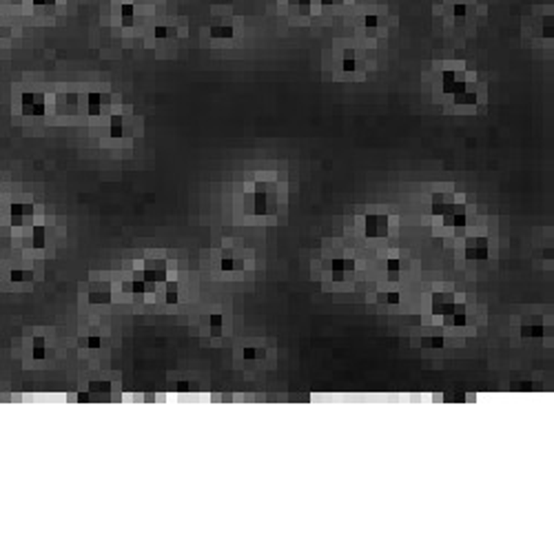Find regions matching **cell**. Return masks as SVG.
<instances>
[{
    "label": "cell",
    "instance_id": "obj_37",
    "mask_svg": "<svg viewBox=\"0 0 554 554\" xmlns=\"http://www.w3.org/2000/svg\"><path fill=\"white\" fill-rule=\"evenodd\" d=\"M84 346H87V348H100L102 346V340L93 335V337H89V340H84Z\"/></svg>",
    "mask_w": 554,
    "mask_h": 554
},
{
    "label": "cell",
    "instance_id": "obj_24",
    "mask_svg": "<svg viewBox=\"0 0 554 554\" xmlns=\"http://www.w3.org/2000/svg\"><path fill=\"white\" fill-rule=\"evenodd\" d=\"M153 35H155V40H171V38H177L180 31L175 25H155Z\"/></svg>",
    "mask_w": 554,
    "mask_h": 554
},
{
    "label": "cell",
    "instance_id": "obj_27",
    "mask_svg": "<svg viewBox=\"0 0 554 554\" xmlns=\"http://www.w3.org/2000/svg\"><path fill=\"white\" fill-rule=\"evenodd\" d=\"M33 271H27V269H14L9 273V280L11 284H31L33 282Z\"/></svg>",
    "mask_w": 554,
    "mask_h": 554
},
{
    "label": "cell",
    "instance_id": "obj_38",
    "mask_svg": "<svg viewBox=\"0 0 554 554\" xmlns=\"http://www.w3.org/2000/svg\"><path fill=\"white\" fill-rule=\"evenodd\" d=\"M383 302H386V304H397V302H399V293H383Z\"/></svg>",
    "mask_w": 554,
    "mask_h": 554
},
{
    "label": "cell",
    "instance_id": "obj_33",
    "mask_svg": "<svg viewBox=\"0 0 554 554\" xmlns=\"http://www.w3.org/2000/svg\"><path fill=\"white\" fill-rule=\"evenodd\" d=\"M441 399H443V402H448V404H450V402H454V404H464V402H468V397H466V393H454V395L448 393V395H443Z\"/></svg>",
    "mask_w": 554,
    "mask_h": 554
},
{
    "label": "cell",
    "instance_id": "obj_13",
    "mask_svg": "<svg viewBox=\"0 0 554 554\" xmlns=\"http://www.w3.org/2000/svg\"><path fill=\"white\" fill-rule=\"evenodd\" d=\"M127 116H131V109L127 111ZM125 113H116V116H111V120H109V136H111V140H125V138H129V118H127Z\"/></svg>",
    "mask_w": 554,
    "mask_h": 554
},
{
    "label": "cell",
    "instance_id": "obj_2",
    "mask_svg": "<svg viewBox=\"0 0 554 554\" xmlns=\"http://www.w3.org/2000/svg\"><path fill=\"white\" fill-rule=\"evenodd\" d=\"M466 71L461 63H448L441 71V89L445 95H454L466 87Z\"/></svg>",
    "mask_w": 554,
    "mask_h": 554
},
{
    "label": "cell",
    "instance_id": "obj_14",
    "mask_svg": "<svg viewBox=\"0 0 554 554\" xmlns=\"http://www.w3.org/2000/svg\"><path fill=\"white\" fill-rule=\"evenodd\" d=\"M454 196L452 193H435L430 200V211L435 218H441V215H448L454 207Z\"/></svg>",
    "mask_w": 554,
    "mask_h": 554
},
{
    "label": "cell",
    "instance_id": "obj_15",
    "mask_svg": "<svg viewBox=\"0 0 554 554\" xmlns=\"http://www.w3.org/2000/svg\"><path fill=\"white\" fill-rule=\"evenodd\" d=\"M452 102L457 106H475L479 102V91L473 82H466V87L459 91V93H454L452 95Z\"/></svg>",
    "mask_w": 554,
    "mask_h": 554
},
{
    "label": "cell",
    "instance_id": "obj_5",
    "mask_svg": "<svg viewBox=\"0 0 554 554\" xmlns=\"http://www.w3.org/2000/svg\"><path fill=\"white\" fill-rule=\"evenodd\" d=\"M364 231L366 237L381 239L390 233V218L386 213H368L364 218Z\"/></svg>",
    "mask_w": 554,
    "mask_h": 554
},
{
    "label": "cell",
    "instance_id": "obj_7",
    "mask_svg": "<svg viewBox=\"0 0 554 554\" xmlns=\"http://www.w3.org/2000/svg\"><path fill=\"white\" fill-rule=\"evenodd\" d=\"M111 109V95L102 91H89L84 95V111L89 116H102Z\"/></svg>",
    "mask_w": 554,
    "mask_h": 554
},
{
    "label": "cell",
    "instance_id": "obj_19",
    "mask_svg": "<svg viewBox=\"0 0 554 554\" xmlns=\"http://www.w3.org/2000/svg\"><path fill=\"white\" fill-rule=\"evenodd\" d=\"M361 27H364L366 35H377L379 31L386 29V18L379 14H366L361 20Z\"/></svg>",
    "mask_w": 554,
    "mask_h": 554
},
{
    "label": "cell",
    "instance_id": "obj_45",
    "mask_svg": "<svg viewBox=\"0 0 554 554\" xmlns=\"http://www.w3.org/2000/svg\"><path fill=\"white\" fill-rule=\"evenodd\" d=\"M0 200H3V187H0Z\"/></svg>",
    "mask_w": 554,
    "mask_h": 554
},
{
    "label": "cell",
    "instance_id": "obj_17",
    "mask_svg": "<svg viewBox=\"0 0 554 554\" xmlns=\"http://www.w3.org/2000/svg\"><path fill=\"white\" fill-rule=\"evenodd\" d=\"M155 291V284L147 282V280H129V282H122V293H129V295H136V297H144L147 293H153Z\"/></svg>",
    "mask_w": 554,
    "mask_h": 554
},
{
    "label": "cell",
    "instance_id": "obj_43",
    "mask_svg": "<svg viewBox=\"0 0 554 554\" xmlns=\"http://www.w3.org/2000/svg\"><path fill=\"white\" fill-rule=\"evenodd\" d=\"M388 277H390L393 282H397V280H399V273H388Z\"/></svg>",
    "mask_w": 554,
    "mask_h": 554
},
{
    "label": "cell",
    "instance_id": "obj_20",
    "mask_svg": "<svg viewBox=\"0 0 554 554\" xmlns=\"http://www.w3.org/2000/svg\"><path fill=\"white\" fill-rule=\"evenodd\" d=\"M546 329H544V319L541 317H530L521 324V337L525 340H532V337H544Z\"/></svg>",
    "mask_w": 554,
    "mask_h": 554
},
{
    "label": "cell",
    "instance_id": "obj_35",
    "mask_svg": "<svg viewBox=\"0 0 554 554\" xmlns=\"http://www.w3.org/2000/svg\"><path fill=\"white\" fill-rule=\"evenodd\" d=\"M258 357H262V351H258V348H244V359H248V361H253V359H258Z\"/></svg>",
    "mask_w": 554,
    "mask_h": 554
},
{
    "label": "cell",
    "instance_id": "obj_4",
    "mask_svg": "<svg viewBox=\"0 0 554 554\" xmlns=\"http://www.w3.org/2000/svg\"><path fill=\"white\" fill-rule=\"evenodd\" d=\"M20 111L22 116L38 118L47 113V95L40 91H25L20 95Z\"/></svg>",
    "mask_w": 554,
    "mask_h": 554
},
{
    "label": "cell",
    "instance_id": "obj_34",
    "mask_svg": "<svg viewBox=\"0 0 554 554\" xmlns=\"http://www.w3.org/2000/svg\"><path fill=\"white\" fill-rule=\"evenodd\" d=\"M35 9H42V11H52L56 7V0H31Z\"/></svg>",
    "mask_w": 554,
    "mask_h": 554
},
{
    "label": "cell",
    "instance_id": "obj_30",
    "mask_svg": "<svg viewBox=\"0 0 554 554\" xmlns=\"http://www.w3.org/2000/svg\"><path fill=\"white\" fill-rule=\"evenodd\" d=\"M47 355V344H45V337L35 335L33 337V357L35 359H42Z\"/></svg>",
    "mask_w": 554,
    "mask_h": 554
},
{
    "label": "cell",
    "instance_id": "obj_28",
    "mask_svg": "<svg viewBox=\"0 0 554 554\" xmlns=\"http://www.w3.org/2000/svg\"><path fill=\"white\" fill-rule=\"evenodd\" d=\"M87 299L91 304H109L111 302V291H109V286L102 288V291H89Z\"/></svg>",
    "mask_w": 554,
    "mask_h": 554
},
{
    "label": "cell",
    "instance_id": "obj_44",
    "mask_svg": "<svg viewBox=\"0 0 554 554\" xmlns=\"http://www.w3.org/2000/svg\"><path fill=\"white\" fill-rule=\"evenodd\" d=\"M7 3H20V0H7Z\"/></svg>",
    "mask_w": 554,
    "mask_h": 554
},
{
    "label": "cell",
    "instance_id": "obj_25",
    "mask_svg": "<svg viewBox=\"0 0 554 554\" xmlns=\"http://www.w3.org/2000/svg\"><path fill=\"white\" fill-rule=\"evenodd\" d=\"M331 273H353L355 271V260H346V258H335L331 260Z\"/></svg>",
    "mask_w": 554,
    "mask_h": 554
},
{
    "label": "cell",
    "instance_id": "obj_32",
    "mask_svg": "<svg viewBox=\"0 0 554 554\" xmlns=\"http://www.w3.org/2000/svg\"><path fill=\"white\" fill-rule=\"evenodd\" d=\"M222 315H211L209 317V324H211V335L213 337H220V333H222Z\"/></svg>",
    "mask_w": 554,
    "mask_h": 554
},
{
    "label": "cell",
    "instance_id": "obj_36",
    "mask_svg": "<svg viewBox=\"0 0 554 554\" xmlns=\"http://www.w3.org/2000/svg\"><path fill=\"white\" fill-rule=\"evenodd\" d=\"M386 267H388V273H399L402 271V262L397 258H393V260H388Z\"/></svg>",
    "mask_w": 554,
    "mask_h": 554
},
{
    "label": "cell",
    "instance_id": "obj_18",
    "mask_svg": "<svg viewBox=\"0 0 554 554\" xmlns=\"http://www.w3.org/2000/svg\"><path fill=\"white\" fill-rule=\"evenodd\" d=\"M120 22H122L125 27H136L142 22V14L140 9L134 5V3H125L120 7Z\"/></svg>",
    "mask_w": 554,
    "mask_h": 554
},
{
    "label": "cell",
    "instance_id": "obj_40",
    "mask_svg": "<svg viewBox=\"0 0 554 554\" xmlns=\"http://www.w3.org/2000/svg\"><path fill=\"white\" fill-rule=\"evenodd\" d=\"M7 35H11V29H9L7 25H3V22H0V38H7Z\"/></svg>",
    "mask_w": 554,
    "mask_h": 554
},
{
    "label": "cell",
    "instance_id": "obj_16",
    "mask_svg": "<svg viewBox=\"0 0 554 554\" xmlns=\"http://www.w3.org/2000/svg\"><path fill=\"white\" fill-rule=\"evenodd\" d=\"M286 5L295 18H308L315 14V0H286Z\"/></svg>",
    "mask_w": 554,
    "mask_h": 554
},
{
    "label": "cell",
    "instance_id": "obj_3",
    "mask_svg": "<svg viewBox=\"0 0 554 554\" xmlns=\"http://www.w3.org/2000/svg\"><path fill=\"white\" fill-rule=\"evenodd\" d=\"M445 7H448L450 20L457 27L473 25L475 18H477V5L473 3V0H448Z\"/></svg>",
    "mask_w": 554,
    "mask_h": 554
},
{
    "label": "cell",
    "instance_id": "obj_31",
    "mask_svg": "<svg viewBox=\"0 0 554 554\" xmlns=\"http://www.w3.org/2000/svg\"><path fill=\"white\" fill-rule=\"evenodd\" d=\"M421 346L424 348H443L445 340L443 337H424V340H421Z\"/></svg>",
    "mask_w": 554,
    "mask_h": 554
},
{
    "label": "cell",
    "instance_id": "obj_42",
    "mask_svg": "<svg viewBox=\"0 0 554 554\" xmlns=\"http://www.w3.org/2000/svg\"><path fill=\"white\" fill-rule=\"evenodd\" d=\"M519 388H521V390H535V388H539V386H535V383H530V381H523V383H519Z\"/></svg>",
    "mask_w": 554,
    "mask_h": 554
},
{
    "label": "cell",
    "instance_id": "obj_9",
    "mask_svg": "<svg viewBox=\"0 0 554 554\" xmlns=\"http://www.w3.org/2000/svg\"><path fill=\"white\" fill-rule=\"evenodd\" d=\"M441 226L445 228H466L468 226V207L466 200H457L448 215H441Z\"/></svg>",
    "mask_w": 554,
    "mask_h": 554
},
{
    "label": "cell",
    "instance_id": "obj_6",
    "mask_svg": "<svg viewBox=\"0 0 554 554\" xmlns=\"http://www.w3.org/2000/svg\"><path fill=\"white\" fill-rule=\"evenodd\" d=\"M466 260L470 262H484L490 258V242L486 235H473L466 239V248H464Z\"/></svg>",
    "mask_w": 554,
    "mask_h": 554
},
{
    "label": "cell",
    "instance_id": "obj_39",
    "mask_svg": "<svg viewBox=\"0 0 554 554\" xmlns=\"http://www.w3.org/2000/svg\"><path fill=\"white\" fill-rule=\"evenodd\" d=\"M342 3H344V0H319V5H324V7H337Z\"/></svg>",
    "mask_w": 554,
    "mask_h": 554
},
{
    "label": "cell",
    "instance_id": "obj_8",
    "mask_svg": "<svg viewBox=\"0 0 554 554\" xmlns=\"http://www.w3.org/2000/svg\"><path fill=\"white\" fill-rule=\"evenodd\" d=\"M166 271H168V267H166L164 260H147V262H142L140 275H142V280H147L151 284H164Z\"/></svg>",
    "mask_w": 554,
    "mask_h": 554
},
{
    "label": "cell",
    "instance_id": "obj_1",
    "mask_svg": "<svg viewBox=\"0 0 554 554\" xmlns=\"http://www.w3.org/2000/svg\"><path fill=\"white\" fill-rule=\"evenodd\" d=\"M246 209L255 215H269L277 211V204H280V191L275 184V175H260L253 180V184H246Z\"/></svg>",
    "mask_w": 554,
    "mask_h": 554
},
{
    "label": "cell",
    "instance_id": "obj_11",
    "mask_svg": "<svg viewBox=\"0 0 554 554\" xmlns=\"http://www.w3.org/2000/svg\"><path fill=\"white\" fill-rule=\"evenodd\" d=\"M33 213H35V207L31 202H14L9 209V220H11V226H25L33 220Z\"/></svg>",
    "mask_w": 554,
    "mask_h": 554
},
{
    "label": "cell",
    "instance_id": "obj_22",
    "mask_svg": "<svg viewBox=\"0 0 554 554\" xmlns=\"http://www.w3.org/2000/svg\"><path fill=\"white\" fill-rule=\"evenodd\" d=\"M89 393L93 395V402H102V399H109V393H111V383L109 381H91L89 383Z\"/></svg>",
    "mask_w": 554,
    "mask_h": 554
},
{
    "label": "cell",
    "instance_id": "obj_21",
    "mask_svg": "<svg viewBox=\"0 0 554 554\" xmlns=\"http://www.w3.org/2000/svg\"><path fill=\"white\" fill-rule=\"evenodd\" d=\"M211 35H213V38H220V40H224V38H233V35H235L233 22H231V20H224V18L215 20L213 25H211Z\"/></svg>",
    "mask_w": 554,
    "mask_h": 554
},
{
    "label": "cell",
    "instance_id": "obj_29",
    "mask_svg": "<svg viewBox=\"0 0 554 554\" xmlns=\"http://www.w3.org/2000/svg\"><path fill=\"white\" fill-rule=\"evenodd\" d=\"M177 297H180V284L177 282H171V280H166L164 282V299L168 304H175L177 302Z\"/></svg>",
    "mask_w": 554,
    "mask_h": 554
},
{
    "label": "cell",
    "instance_id": "obj_10",
    "mask_svg": "<svg viewBox=\"0 0 554 554\" xmlns=\"http://www.w3.org/2000/svg\"><path fill=\"white\" fill-rule=\"evenodd\" d=\"M430 310L435 317H448L454 312V293H432V302H430Z\"/></svg>",
    "mask_w": 554,
    "mask_h": 554
},
{
    "label": "cell",
    "instance_id": "obj_23",
    "mask_svg": "<svg viewBox=\"0 0 554 554\" xmlns=\"http://www.w3.org/2000/svg\"><path fill=\"white\" fill-rule=\"evenodd\" d=\"M31 246H33V248H38V251L47 246V226L35 224V226L31 228Z\"/></svg>",
    "mask_w": 554,
    "mask_h": 554
},
{
    "label": "cell",
    "instance_id": "obj_46",
    "mask_svg": "<svg viewBox=\"0 0 554 554\" xmlns=\"http://www.w3.org/2000/svg\"><path fill=\"white\" fill-rule=\"evenodd\" d=\"M138 3H149V0H138Z\"/></svg>",
    "mask_w": 554,
    "mask_h": 554
},
{
    "label": "cell",
    "instance_id": "obj_12",
    "mask_svg": "<svg viewBox=\"0 0 554 554\" xmlns=\"http://www.w3.org/2000/svg\"><path fill=\"white\" fill-rule=\"evenodd\" d=\"M342 69L346 74H355V71L364 69V54L355 47H348V49L342 52Z\"/></svg>",
    "mask_w": 554,
    "mask_h": 554
},
{
    "label": "cell",
    "instance_id": "obj_41",
    "mask_svg": "<svg viewBox=\"0 0 554 554\" xmlns=\"http://www.w3.org/2000/svg\"><path fill=\"white\" fill-rule=\"evenodd\" d=\"M331 280L333 282H344L346 280V273H331Z\"/></svg>",
    "mask_w": 554,
    "mask_h": 554
},
{
    "label": "cell",
    "instance_id": "obj_26",
    "mask_svg": "<svg viewBox=\"0 0 554 554\" xmlns=\"http://www.w3.org/2000/svg\"><path fill=\"white\" fill-rule=\"evenodd\" d=\"M539 35H541V38H550L552 40V35H554V18H552V14H544L539 18Z\"/></svg>",
    "mask_w": 554,
    "mask_h": 554
}]
</instances>
